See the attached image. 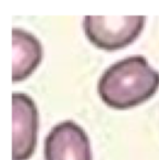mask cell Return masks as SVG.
Masks as SVG:
<instances>
[{
    "mask_svg": "<svg viewBox=\"0 0 159 160\" xmlns=\"http://www.w3.org/2000/svg\"><path fill=\"white\" fill-rule=\"evenodd\" d=\"M159 88V72L143 56L127 57L111 64L97 83V93L108 107L118 110L145 102Z\"/></svg>",
    "mask_w": 159,
    "mask_h": 160,
    "instance_id": "cell-1",
    "label": "cell"
},
{
    "mask_svg": "<svg viewBox=\"0 0 159 160\" xmlns=\"http://www.w3.org/2000/svg\"><path fill=\"white\" fill-rule=\"evenodd\" d=\"M145 21L144 15H86L83 26L92 44L113 51L131 45L142 33Z\"/></svg>",
    "mask_w": 159,
    "mask_h": 160,
    "instance_id": "cell-2",
    "label": "cell"
},
{
    "mask_svg": "<svg viewBox=\"0 0 159 160\" xmlns=\"http://www.w3.org/2000/svg\"><path fill=\"white\" fill-rule=\"evenodd\" d=\"M12 160H28L36 148L39 116L26 94H12Z\"/></svg>",
    "mask_w": 159,
    "mask_h": 160,
    "instance_id": "cell-3",
    "label": "cell"
},
{
    "mask_svg": "<svg viewBox=\"0 0 159 160\" xmlns=\"http://www.w3.org/2000/svg\"><path fill=\"white\" fill-rule=\"evenodd\" d=\"M45 160H92L86 132L73 121H63L48 133L44 146Z\"/></svg>",
    "mask_w": 159,
    "mask_h": 160,
    "instance_id": "cell-4",
    "label": "cell"
},
{
    "mask_svg": "<svg viewBox=\"0 0 159 160\" xmlns=\"http://www.w3.org/2000/svg\"><path fill=\"white\" fill-rule=\"evenodd\" d=\"M12 82H21L31 75L42 62V44L33 34L21 28L12 30Z\"/></svg>",
    "mask_w": 159,
    "mask_h": 160,
    "instance_id": "cell-5",
    "label": "cell"
}]
</instances>
